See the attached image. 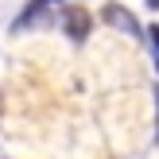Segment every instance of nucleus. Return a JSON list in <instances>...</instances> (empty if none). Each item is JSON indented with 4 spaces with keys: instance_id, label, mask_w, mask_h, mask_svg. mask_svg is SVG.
<instances>
[{
    "instance_id": "4",
    "label": "nucleus",
    "mask_w": 159,
    "mask_h": 159,
    "mask_svg": "<svg viewBox=\"0 0 159 159\" xmlns=\"http://www.w3.org/2000/svg\"><path fill=\"white\" fill-rule=\"evenodd\" d=\"M144 35H148V39H152V47H155V51H159V27H148V31H144Z\"/></svg>"
},
{
    "instance_id": "2",
    "label": "nucleus",
    "mask_w": 159,
    "mask_h": 159,
    "mask_svg": "<svg viewBox=\"0 0 159 159\" xmlns=\"http://www.w3.org/2000/svg\"><path fill=\"white\" fill-rule=\"evenodd\" d=\"M105 23L109 27H116V31H124V35H132V39H144V27H140V20L128 12L124 4H105Z\"/></svg>"
},
{
    "instance_id": "5",
    "label": "nucleus",
    "mask_w": 159,
    "mask_h": 159,
    "mask_svg": "<svg viewBox=\"0 0 159 159\" xmlns=\"http://www.w3.org/2000/svg\"><path fill=\"white\" fill-rule=\"evenodd\" d=\"M148 8H159V0H148Z\"/></svg>"
},
{
    "instance_id": "3",
    "label": "nucleus",
    "mask_w": 159,
    "mask_h": 159,
    "mask_svg": "<svg viewBox=\"0 0 159 159\" xmlns=\"http://www.w3.org/2000/svg\"><path fill=\"white\" fill-rule=\"evenodd\" d=\"M62 27H66V35L74 39V43H82V39L89 35V12H85L82 4H70L66 12H62Z\"/></svg>"
},
{
    "instance_id": "1",
    "label": "nucleus",
    "mask_w": 159,
    "mask_h": 159,
    "mask_svg": "<svg viewBox=\"0 0 159 159\" xmlns=\"http://www.w3.org/2000/svg\"><path fill=\"white\" fill-rule=\"evenodd\" d=\"M51 8L54 4H43V0H31L27 8H23L20 16H16V23H12V31H31V27H51Z\"/></svg>"
}]
</instances>
